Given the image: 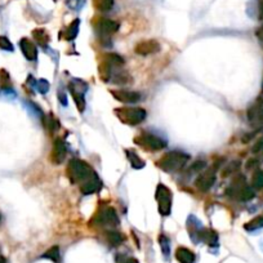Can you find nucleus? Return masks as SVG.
I'll return each mask as SVG.
<instances>
[{
	"mask_svg": "<svg viewBox=\"0 0 263 263\" xmlns=\"http://www.w3.org/2000/svg\"><path fill=\"white\" fill-rule=\"evenodd\" d=\"M66 174L70 182L73 184H81L85 181H88L90 177L97 174L93 170V168L87 164L84 160L80 159H71L66 166Z\"/></svg>",
	"mask_w": 263,
	"mask_h": 263,
	"instance_id": "nucleus-1",
	"label": "nucleus"
},
{
	"mask_svg": "<svg viewBox=\"0 0 263 263\" xmlns=\"http://www.w3.org/2000/svg\"><path fill=\"white\" fill-rule=\"evenodd\" d=\"M190 160V155L182 153V151H170L165 154L163 158L158 160L156 165L166 173H176L184 169L186 164Z\"/></svg>",
	"mask_w": 263,
	"mask_h": 263,
	"instance_id": "nucleus-2",
	"label": "nucleus"
},
{
	"mask_svg": "<svg viewBox=\"0 0 263 263\" xmlns=\"http://www.w3.org/2000/svg\"><path fill=\"white\" fill-rule=\"evenodd\" d=\"M120 223L119 215L112 207H101L100 210L94 214V217L90 219L89 225L92 227H100V229L111 230L112 227H116Z\"/></svg>",
	"mask_w": 263,
	"mask_h": 263,
	"instance_id": "nucleus-3",
	"label": "nucleus"
},
{
	"mask_svg": "<svg viewBox=\"0 0 263 263\" xmlns=\"http://www.w3.org/2000/svg\"><path fill=\"white\" fill-rule=\"evenodd\" d=\"M226 194L239 201H249L256 196L253 187L246 184V178L242 174L235 177V180L232 181L231 186L227 188Z\"/></svg>",
	"mask_w": 263,
	"mask_h": 263,
	"instance_id": "nucleus-4",
	"label": "nucleus"
},
{
	"mask_svg": "<svg viewBox=\"0 0 263 263\" xmlns=\"http://www.w3.org/2000/svg\"><path fill=\"white\" fill-rule=\"evenodd\" d=\"M115 115L121 123L127 125H138L146 119V110L139 107H121L115 108Z\"/></svg>",
	"mask_w": 263,
	"mask_h": 263,
	"instance_id": "nucleus-5",
	"label": "nucleus"
},
{
	"mask_svg": "<svg viewBox=\"0 0 263 263\" xmlns=\"http://www.w3.org/2000/svg\"><path fill=\"white\" fill-rule=\"evenodd\" d=\"M134 143L146 151H161L166 147V142L158 135L142 132L134 137Z\"/></svg>",
	"mask_w": 263,
	"mask_h": 263,
	"instance_id": "nucleus-6",
	"label": "nucleus"
},
{
	"mask_svg": "<svg viewBox=\"0 0 263 263\" xmlns=\"http://www.w3.org/2000/svg\"><path fill=\"white\" fill-rule=\"evenodd\" d=\"M156 200H158V208L159 213L164 217L170 214L172 211V192L164 184H158L156 187Z\"/></svg>",
	"mask_w": 263,
	"mask_h": 263,
	"instance_id": "nucleus-7",
	"label": "nucleus"
},
{
	"mask_svg": "<svg viewBox=\"0 0 263 263\" xmlns=\"http://www.w3.org/2000/svg\"><path fill=\"white\" fill-rule=\"evenodd\" d=\"M70 93L73 96L75 105L80 112H84L85 110V92L88 89V85L84 83L83 80L75 79L69 84Z\"/></svg>",
	"mask_w": 263,
	"mask_h": 263,
	"instance_id": "nucleus-8",
	"label": "nucleus"
},
{
	"mask_svg": "<svg viewBox=\"0 0 263 263\" xmlns=\"http://www.w3.org/2000/svg\"><path fill=\"white\" fill-rule=\"evenodd\" d=\"M215 182V169L214 168H209L205 172H201V174L195 181V186L201 192H207L210 190V187Z\"/></svg>",
	"mask_w": 263,
	"mask_h": 263,
	"instance_id": "nucleus-9",
	"label": "nucleus"
},
{
	"mask_svg": "<svg viewBox=\"0 0 263 263\" xmlns=\"http://www.w3.org/2000/svg\"><path fill=\"white\" fill-rule=\"evenodd\" d=\"M248 120L250 121V124L254 127H258L263 123V97L257 98L253 105L248 108L246 112Z\"/></svg>",
	"mask_w": 263,
	"mask_h": 263,
	"instance_id": "nucleus-10",
	"label": "nucleus"
},
{
	"mask_svg": "<svg viewBox=\"0 0 263 263\" xmlns=\"http://www.w3.org/2000/svg\"><path fill=\"white\" fill-rule=\"evenodd\" d=\"M96 31L98 32L100 36L102 38H108L112 34L119 30V24L116 21L108 20V18H100L96 24H94Z\"/></svg>",
	"mask_w": 263,
	"mask_h": 263,
	"instance_id": "nucleus-11",
	"label": "nucleus"
},
{
	"mask_svg": "<svg viewBox=\"0 0 263 263\" xmlns=\"http://www.w3.org/2000/svg\"><path fill=\"white\" fill-rule=\"evenodd\" d=\"M66 154H67V150H66V145L63 142V139L55 138L54 142H53L52 153H51V156H49L52 164H54V165L62 164L66 159Z\"/></svg>",
	"mask_w": 263,
	"mask_h": 263,
	"instance_id": "nucleus-12",
	"label": "nucleus"
},
{
	"mask_svg": "<svg viewBox=\"0 0 263 263\" xmlns=\"http://www.w3.org/2000/svg\"><path fill=\"white\" fill-rule=\"evenodd\" d=\"M111 96L119 102L123 104H135L141 101V94L138 92H133V90H125V89H115L110 90Z\"/></svg>",
	"mask_w": 263,
	"mask_h": 263,
	"instance_id": "nucleus-13",
	"label": "nucleus"
},
{
	"mask_svg": "<svg viewBox=\"0 0 263 263\" xmlns=\"http://www.w3.org/2000/svg\"><path fill=\"white\" fill-rule=\"evenodd\" d=\"M160 49H161V47H160L159 42L151 39V40H143V42L135 44L134 52L139 55H150L160 52Z\"/></svg>",
	"mask_w": 263,
	"mask_h": 263,
	"instance_id": "nucleus-14",
	"label": "nucleus"
},
{
	"mask_svg": "<svg viewBox=\"0 0 263 263\" xmlns=\"http://www.w3.org/2000/svg\"><path fill=\"white\" fill-rule=\"evenodd\" d=\"M101 186H102V182H101V180L98 178L97 174H94L93 177H90L89 180L85 181L84 184H80L79 188L80 192L83 195H92L94 194V192L100 191Z\"/></svg>",
	"mask_w": 263,
	"mask_h": 263,
	"instance_id": "nucleus-15",
	"label": "nucleus"
},
{
	"mask_svg": "<svg viewBox=\"0 0 263 263\" xmlns=\"http://www.w3.org/2000/svg\"><path fill=\"white\" fill-rule=\"evenodd\" d=\"M20 48H21L22 53H24V55L26 57V59H28V61H36V58H38V49H36V45H35L30 39H21Z\"/></svg>",
	"mask_w": 263,
	"mask_h": 263,
	"instance_id": "nucleus-16",
	"label": "nucleus"
},
{
	"mask_svg": "<svg viewBox=\"0 0 263 263\" xmlns=\"http://www.w3.org/2000/svg\"><path fill=\"white\" fill-rule=\"evenodd\" d=\"M197 240H201L209 246H217L218 244V235L214 230L210 229H200L197 234Z\"/></svg>",
	"mask_w": 263,
	"mask_h": 263,
	"instance_id": "nucleus-17",
	"label": "nucleus"
},
{
	"mask_svg": "<svg viewBox=\"0 0 263 263\" xmlns=\"http://www.w3.org/2000/svg\"><path fill=\"white\" fill-rule=\"evenodd\" d=\"M174 256H176V260L180 263H195V260H196L195 253L191 252L188 248H184V246L177 248Z\"/></svg>",
	"mask_w": 263,
	"mask_h": 263,
	"instance_id": "nucleus-18",
	"label": "nucleus"
},
{
	"mask_svg": "<svg viewBox=\"0 0 263 263\" xmlns=\"http://www.w3.org/2000/svg\"><path fill=\"white\" fill-rule=\"evenodd\" d=\"M112 69L114 66H111L110 63L106 62V61H101L100 66H98V75H100V79L105 83H107L112 79Z\"/></svg>",
	"mask_w": 263,
	"mask_h": 263,
	"instance_id": "nucleus-19",
	"label": "nucleus"
},
{
	"mask_svg": "<svg viewBox=\"0 0 263 263\" xmlns=\"http://www.w3.org/2000/svg\"><path fill=\"white\" fill-rule=\"evenodd\" d=\"M104 235H105V237H106V240H107L108 244L112 246L120 245L121 242L125 240L124 235H123L121 232L114 231V230H106Z\"/></svg>",
	"mask_w": 263,
	"mask_h": 263,
	"instance_id": "nucleus-20",
	"label": "nucleus"
},
{
	"mask_svg": "<svg viewBox=\"0 0 263 263\" xmlns=\"http://www.w3.org/2000/svg\"><path fill=\"white\" fill-rule=\"evenodd\" d=\"M32 38L43 48H45L49 43V35L45 28H35L34 31H32Z\"/></svg>",
	"mask_w": 263,
	"mask_h": 263,
	"instance_id": "nucleus-21",
	"label": "nucleus"
},
{
	"mask_svg": "<svg viewBox=\"0 0 263 263\" xmlns=\"http://www.w3.org/2000/svg\"><path fill=\"white\" fill-rule=\"evenodd\" d=\"M79 26H80L79 18L74 20V21L69 25V27L66 28L65 31L62 32V35L65 36L66 40H74V39L77 38L78 32H79Z\"/></svg>",
	"mask_w": 263,
	"mask_h": 263,
	"instance_id": "nucleus-22",
	"label": "nucleus"
},
{
	"mask_svg": "<svg viewBox=\"0 0 263 263\" xmlns=\"http://www.w3.org/2000/svg\"><path fill=\"white\" fill-rule=\"evenodd\" d=\"M125 154H127V158L131 161L132 168L134 169H142L145 166V161H143L141 158L138 156V154L135 153L134 150H125Z\"/></svg>",
	"mask_w": 263,
	"mask_h": 263,
	"instance_id": "nucleus-23",
	"label": "nucleus"
},
{
	"mask_svg": "<svg viewBox=\"0 0 263 263\" xmlns=\"http://www.w3.org/2000/svg\"><path fill=\"white\" fill-rule=\"evenodd\" d=\"M43 124H44V127L47 128V131L51 132V133L57 132L59 129V127H61V125H59V121L53 116V114L45 115L44 118H43Z\"/></svg>",
	"mask_w": 263,
	"mask_h": 263,
	"instance_id": "nucleus-24",
	"label": "nucleus"
},
{
	"mask_svg": "<svg viewBox=\"0 0 263 263\" xmlns=\"http://www.w3.org/2000/svg\"><path fill=\"white\" fill-rule=\"evenodd\" d=\"M42 258L52 261V262L54 263H61V252H59V246L54 245L52 246V248H49V249L43 254Z\"/></svg>",
	"mask_w": 263,
	"mask_h": 263,
	"instance_id": "nucleus-25",
	"label": "nucleus"
},
{
	"mask_svg": "<svg viewBox=\"0 0 263 263\" xmlns=\"http://www.w3.org/2000/svg\"><path fill=\"white\" fill-rule=\"evenodd\" d=\"M102 59L110 63L111 66H114V67H119V66L124 65L123 57L116 54V53H105V54H102Z\"/></svg>",
	"mask_w": 263,
	"mask_h": 263,
	"instance_id": "nucleus-26",
	"label": "nucleus"
},
{
	"mask_svg": "<svg viewBox=\"0 0 263 263\" xmlns=\"http://www.w3.org/2000/svg\"><path fill=\"white\" fill-rule=\"evenodd\" d=\"M93 5L100 12H108L114 7V0H93Z\"/></svg>",
	"mask_w": 263,
	"mask_h": 263,
	"instance_id": "nucleus-27",
	"label": "nucleus"
},
{
	"mask_svg": "<svg viewBox=\"0 0 263 263\" xmlns=\"http://www.w3.org/2000/svg\"><path fill=\"white\" fill-rule=\"evenodd\" d=\"M244 229H245L246 231H254V230L263 229V213L258 215V217H256V218H253L250 222H248V223L244 226Z\"/></svg>",
	"mask_w": 263,
	"mask_h": 263,
	"instance_id": "nucleus-28",
	"label": "nucleus"
},
{
	"mask_svg": "<svg viewBox=\"0 0 263 263\" xmlns=\"http://www.w3.org/2000/svg\"><path fill=\"white\" fill-rule=\"evenodd\" d=\"M0 85H1L3 90H12L11 77L4 69L0 70Z\"/></svg>",
	"mask_w": 263,
	"mask_h": 263,
	"instance_id": "nucleus-29",
	"label": "nucleus"
},
{
	"mask_svg": "<svg viewBox=\"0 0 263 263\" xmlns=\"http://www.w3.org/2000/svg\"><path fill=\"white\" fill-rule=\"evenodd\" d=\"M159 242H160V248H161V253H163V256L165 257L166 260L169 258L170 256V241L169 239L166 237L165 235H161L159 236Z\"/></svg>",
	"mask_w": 263,
	"mask_h": 263,
	"instance_id": "nucleus-30",
	"label": "nucleus"
},
{
	"mask_svg": "<svg viewBox=\"0 0 263 263\" xmlns=\"http://www.w3.org/2000/svg\"><path fill=\"white\" fill-rule=\"evenodd\" d=\"M252 187L257 190L263 188V170H256L252 177Z\"/></svg>",
	"mask_w": 263,
	"mask_h": 263,
	"instance_id": "nucleus-31",
	"label": "nucleus"
},
{
	"mask_svg": "<svg viewBox=\"0 0 263 263\" xmlns=\"http://www.w3.org/2000/svg\"><path fill=\"white\" fill-rule=\"evenodd\" d=\"M35 87L42 94H45L49 90V83L45 79H39L35 81Z\"/></svg>",
	"mask_w": 263,
	"mask_h": 263,
	"instance_id": "nucleus-32",
	"label": "nucleus"
},
{
	"mask_svg": "<svg viewBox=\"0 0 263 263\" xmlns=\"http://www.w3.org/2000/svg\"><path fill=\"white\" fill-rule=\"evenodd\" d=\"M240 168V163L239 161H232V163H230L229 165L226 166L225 169H223V173H222V176L223 177H227L229 174L231 173H235L236 170Z\"/></svg>",
	"mask_w": 263,
	"mask_h": 263,
	"instance_id": "nucleus-33",
	"label": "nucleus"
},
{
	"mask_svg": "<svg viewBox=\"0 0 263 263\" xmlns=\"http://www.w3.org/2000/svg\"><path fill=\"white\" fill-rule=\"evenodd\" d=\"M0 49L3 51H8V52H13V44L9 42V39L5 38V36H0Z\"/></svg>",
	"mask_w": 263,
	"mask_h": 263,
	"instance_id": "nucleus-34",
	"label": "nucleus"
},
{
	"mask_svg": "<svg viewBox=\"0 0 263 263\" xmlns=\"http://www.w3.org/2000/svg\"><path fill=\"white\" fill-rule=\"evenodd\" d=\"M66 3L71 9H80L85 3V0H66Z\"/></svg>",
	"mask_w": 263,
	"mask_h": 263,
	"instance_id": "nucleus-35",
	"label": "nucleus"
},
{
	"mask_svg": "<svg viewBox=\"0 0 263 263\" xmlns=\"http://www.w3.org/2000/svg\"><path fill=\"white\" fill-rule=\"evenodd\" d=\"M204 168H205V163L204 161H195L194 164H192V166H191L190 168V170H188V172H190V173H192V172H203V170H204Z\"/></svg>",
	"mask_w": 263,
	"mask_h": 263,
	"instance_id": "nucleus-36",
	"label": "nucleus"
},
{
	"mask_svg": "<svg viewBox=\"0 0 263 263\" xmlns=\"http://www.w3.org/2000/svg\"><path fill=\"white\" fill-rule=\"evenodd\" d=\"M262 150H263V137L257 141V143L254 145V147H253V153L261 154V151H262Z\"/></svg>",
	"mask_w": 263,
	"mask_h": 263,
	"instance_id": "nucleus-37",
	"label": "nucleus"
},
{
	"mask_svg": "<svg viewBox=\"0 0 263 263\" xmlns=\"http://www.w3.org/2000/svg\"><path fill=\"white\" fill-rule=\"evenodd\" d=\"M258 13L260 20H263V0H258Z\"/></svg>",
	"mask_w": 263,
	"mask_h": 263,
	"instance_id": "nucleus-38",
	"label": "nucleus"
},
{
	"mask_svg": "<svg viewBox=\"0 0 263 263\" xmlns=\"http://www.w3.org/2000/svg\"><path fill=\"white\" fill-rule=\"evenodd\" d=\"M257 36H258V39H260V42L262 43V45H263V26H262V27L258 28V30H257Z\"/></svg>",
	"mask_w": 263,
	"mask_h": 263,
	"instance_id": "nucleus-39",
	"label": "nucleus"
},
{
	"mask_svg": "<svg viewBox=\"0 0 263 263\" xmlns=\"http://www.w3.org/2000/svg\"><path fill=\"white\" fill-rule=\"evenodd\" d=\"M123 263H138V261L135 260V258H128V260H125Z\"/></svg>",
	"mask_w": 263,
	"mask_h": 263,
	"instance_id": "nucleus-40",
	"label": "nucleus"
},
{
	"mask_svg": "<svg viewBox=\"0 0 263 263\" xmlns=\"http://www.w3.org/2000/svg\"><path fill=\"white\" fill-rule=\"evenodd\" d=\"M0 263H7V261H5V258H3V257H0Z\"/></svg>",
	"mask_w": 263,
	"mask_h": 263,
	"instance_id": "nucleus-41",
	"label": "nucleus"
},
{
	"mask_svg": "<svg viewBox=\"0 0 263 263\" xmlns=\"http://www.w3.org/2000/svg\"><path fill=\"white\" fill-rule=\"evenodd\" d=\"M261 154H262V156H263V150H262V151H261Z\"/></svg>",
	"mask_w": 263,
	"mask_h": 263,
	"instance_id": "nucleus-42",
	"label": "nucleus"
},
{
	"mask_svg": "<svg viewBox=\"0 0 263 263\" xmlns=\"http://www.w3.org/2000/svg\"><path fill=\"white\" fill-rule=\"evenodd\" d=\"M262 90H263V81H262Z\"/></svg>",
	"mask_w": 263,
	"mask_h": 263,
	"instance_id": "nucleus-43",
	"label": "nucleus"
}]
</instances>
